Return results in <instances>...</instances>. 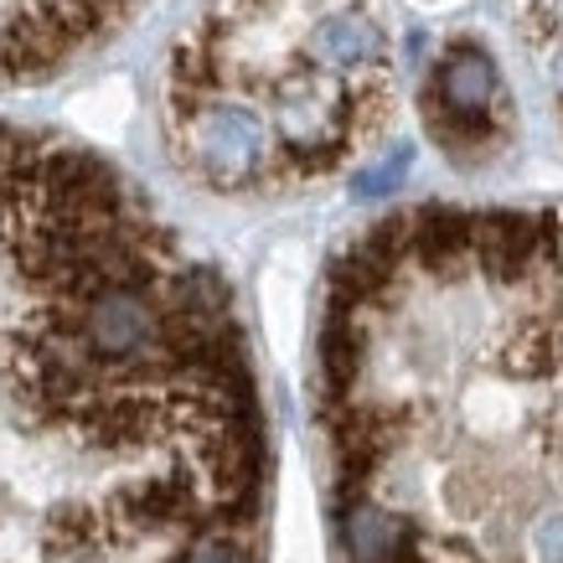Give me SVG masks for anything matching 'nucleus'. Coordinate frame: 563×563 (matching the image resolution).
<instances>
[{
  "label": "nucleus",
  "instance_id": "obj_1",
  "mask_svg": "<svg viewBox=\"0 0 563 563\" xmlns=\"http://www.w3.org/2000/svg\"><path fill=\"white\" fill-rule=\"evenodd\" d=\"M233 290L78 140L0 124V563H264Z\"/></svg>",
  "mask_w": 563,
  "mask_h": 563
},
{
  "label": "nucleus",
  "instance_id": "obj_2",
  "mask_svg": "<svg viewBox=\"0 0 563 563\" xmlns=\"http://www.w3.org/2000/svg\"><path fill=\"white\" fill-rule=\"evenodd\" d=\"M310 398L331 507L563 548V207L367 222L325 269Z\"/></svg>",
  "mask_w": 563,
  "mask_h": 563
},
{
  "label": "nucleus",
  "instance_id": "obj_3",
  "mask_svg": "<svg viewBox=\"0 0 563 563\" xmlns=\"http://www.w3.org/2000/svg\"><path fill=\"white\" fill-rule=\"evenodd\" d=\"M398 114L377 0H202L161 68V145L191 187L274 202L352 172Z\"/></svg>",
  "mask_w": 563,
  "mask_h": 563
},
{
  "label": "nucleus",
  "instance_id": "obj_4",
  "mask_svg": "<svg viewBox=\"0 0 563 563\" xmlns=\"http://www.w3.org/2000/svg\"><path fill=\"white\" fill-rule=\"evenodd\" d=\"M424 120L440 151L465 166H481L512 145V88L481 42H450L440 52V63L429 68Z\"/></svg>",
  "mask_w": 563,
  "mask_h": 563
},
{
  "label": "nucleus",
  "instance_id": "obj_5",
  "mask_svg": "<svg viewBox=\"0 0 563 563\" xmlns=\"http://www.w3.org/2000/svg\"><path fill=\"white\" fill-rule=\"evenodd\" d=\"M145 0H0V84H42L130 26Z\"/></svg>",
  "mask_w": 563,
  "mask_h": 563
},
{
  "label": "nucleus",
  "instance_id": "obj_6",
  "mask_svg": "<svg viewBox=\"0 0 563 563\" xmlns=\"http://www.w3.org/2000/svg\"><path fill=\"white\" fill-rule=\"evenodd\" d=\"M512 21L532 84L563 135V0H512Z\"/></svg>",
  "mask_w": 563,
  "mask_h": 563
}]
</instances>
